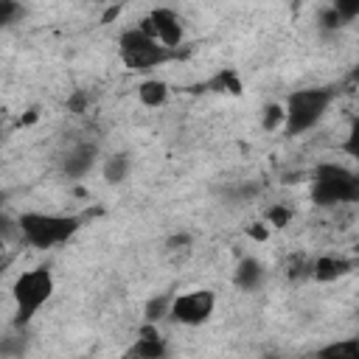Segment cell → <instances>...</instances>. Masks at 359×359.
<instances>
[{
  "mask_svg": "<svg viewBox=\"0 0 359 359\" xmlns=\"http://www.w3.org/2000/svg\"><path fill=\"white\" fill-rule=\"evenodd\" d=\"M20 236L34 250H53L59 244H67L81 230V216H65V213H42V210H25L17 216Z\"/></svg>",
  "mask_w": 359,
  "mask_h": 359,
  "instance_id": "7a4b0ae2",
  "label": "cell"
},
{
  "mask_svg": "<svg viewBox=\"0 0 359 359\" xmlns=\"http://www.w3.org/2000/svg\"><path fill=\"white\" fill-rule=\"evenodd\" d=\"M123 359H168V342H165V337L160 334L157 325L143 323L137 328L135 342L126 348Z\"/></svg>",
  "mask_w": 359,
  "mask_h": 359,
  "instance_id": "ba28073f",
  "label": "cell"
},
{
  "mask_svg": "<svg viewBox=\"0 0 359 359\" xmlns=\"http://www.w3.org/2000/svg\"><path fill=\"white\" fill-rule=\"evenodd\" d=\"M0 241H6V244H11V241H22L17 219H11V216L3 213V210H0Z\"/></svg>",
  "mask_w": 359,
  "mask_h": 359,
  "instance_id": "ffe728a7",
  "label": "cell"
},
{
  "mask_svg": "<svg viewBox=\"0 0 359 359\" xmlns=\"http://www.w3.org/2000/svg\"><path fill=\"white\" fill-rule=\"evenodd\" d=\"M194 252V238L188 233H174L168 241H165V258L171 264H182L188 255Z\"/></svg>",
  "mask_w": 359,
  "mask_h": 359,
  "instance_id": "2e32d148",
  "label": "cell"
},
{
  "mask_svg": "<svg viewBox=\"0 0 359 359\" xmlns=\"http://www.w3.org/2000/svg\"><path fill=\"white\" fill-rule=\"evenodd\" d=\"M289 216H292V213L283 210V208H272V210H269V222H272L275 227H283V224L289 222Z\"/></svg>",
  "mask_w": 359,
  "mask_h": 359,
  "instance_id": "603a6c76",
  "label": "cell"
},
{
  "mask_svg": "<svg viewBox=\"0 0 359 359\" xmlns=\"http://www.w3.org/2000/svg\"><path fill=\"white\" fill-rule=\"evenodd\" d=\"M334 98H337L334 87H303V90L289 93L286 104H283L280 132L286 137H297V135L314 129L323 121V115L328 112V107L334 104Z\"/></svg>",
  "mask_w": 359,
  "mask_h": 359,
  "instance_id": "6da1fadb",
  "label": "cell"
},
{
  "mask_svg": "<svg viewBox=\"0 0 359 359\" xmlns=\"http://www.w3.org/2000/svg\"><path fill=\"white\" fill-rule=\"evenodd\" d=\"M351 272H353V261L342 258V255H320L309 264V275L317 283H331V280H339Z\"/></svg>",
  "mask_w": 359,
  "mask_h": 359,
  "instance_id": "30bf717a",
  "label": "cell"
},
{
  "mask_svg": "<svg viewBox=\"0 0 359 359\" xmlns=\"http://www.w3.org/2000/svg\"><path fill=\"white\" fill-rule=\"evenodd\" d=\"M22 17H25V8H22L20 3H14V0H0V28L14 25V22H20Z\"/></svg>",
  "mask_w": 359,
  "mask_h": 359,
  "instance_id": "d6986e66",
  "label": "cell"
},
{
  "mask_svg": "<svg viewBox=\"0 0 359 359\" xmlns=\"http://www.w3.org/2000/svg\"><path fill=\"white\" fill-rule=\"evenodd\" d=\"M6 247H8V244H6V241H0V255L6 252Z\"/></svg>",
  "mask_w": 359,
  "mask_h": 359,
  "instance_id": "cb8c5ba5",
  "label": "cell"
},
{
  "mask_svg": "<svg viewBox=\"0 0 359 359\" xmlns=\"http://www.w3.org/2000/svg\"><path fill=\"white\" fill-rule=\"evenodd\" d=\"M132 174V157L126 151H115L104 160V180L109 185H121Z\"/></svg>",
  "mask_w": 359,
  "mask_h": 359,
  "instance_id": "9a60e30c",
  "label": "cell"
},
{
  "mask_svg": "<svg viewBox=\"0 0 359 359\" xmlns=\"http://www.w3.org/2000/svg\"><path fill=\"white\" fill-rule=\"evenodd\" d=\"M53 294V275L48 266H34L25 269L22 275H17V280L11 283V297H14V328H25L36 311L50 300Z\"/></svg>",
  "mask_w": 359,
  "mask_h": 359,
  "instance_id": "277c9868",
  "label": "cell"
},
{
  "mask_svg": "<svg viewBox=\"0 0 359 359\" xmlns=\"http://www.w3.org/2000/svg\"><path fill=\"white\" fill-rule=\"evenodd\" d=\"M137 98H140L143 107L157 109V107H163V104L168 101V84H165L163 79H146V81H140V87H137Z\"/></svg>",
  "mask_w": 359,
  "mask_h": 359,
  "instance_id": "5bb4252c",
  "label": "cell"
},
{
  "mask_svg": "<svg viewBox=\"0 0 359 359\" xmlns=\"http://www.w3.org/2000/svg\"><path fill=\"white\" fill-rule=\"evenodd\" d=\"M118 56H121V62H123L126 70H132V73H149V70L165 65L168 59H174L177 50H168V48L157 45L154 39H149L135 25V28H126L118 36Z\"/></svg>",
  "mask_w": 359,
  "mask_h": 359,
  "instance_id": "5b68a950",
  "label": "cell"
},
{
  "mask_svg": "<svg viewBox=\"0 0 359 359\" xmlns=\"http://www.w3.org/2000/svg\"><path fill=\"white\" fill-rule=\"evenodd\" d=\"M314 359H359V339L348 337V339L325 342L323 348L314 351Z\"/></svg>",
  "mask_w": 359,
  "mask_h": 359,
  "instance_id": "4fadbf2b",
  "label": "cell"
},
{
  "mask_svg": "<svg viewBox=\"0 0 359 359\" xmlns=\"http://www.w3.org/2000/svg\"><path fill=\"white\" fill-rule=\"evenodd\" d=\"M359 199V177L342 163H317L311 171V202L317 208H337Z\"/></svg>",
  "mask_w": 359,
  "mask_h": 359,
  "instance_id": "3957f363",
  "label": "cell"
},
{
  "mask_svg": "<svg viewBox=\"0 0 359 359\" xmlns=\"http://www.w3.org/2000/svg\"><path fill=\"white\" fill-rule=\"evenodd\" d=\"M87 104H90V95H87V90H76V93L67 98V109H70L73 115H81V112L87 109Z\"/></svg>",
  "mask_w": 359,
  "mask_h": 359,
  "instance_id": "44dd1931",
  "label": "cell"
},
{
  "mask_svg": "<svg viewBox=\"0 0 359 359\" xmlns=\"http://www.w3.org/2000/svg\"><path fill=\"white\" fill-rule=\"evenodd\" d=\"M3 202H6V194L0 191V210H3Z\"/></svg>",
  "mask_w": 359,
  "mask_h": 359,
  "instance_id": "d4e9b609",
  "label": "cell"
},
{
  "mask_svg": "<svg viewBox=\"0 0 359 359\" xmlns=\"http://www.w3.org/2000/svg\"><path fill=\"white\" fill-rule=\"evenodd\" d=\"M137 28L149 36V39H154L157 45H163V48H168V50H177L180 45H182V39H185V25H182V17L174 11V8H151L140 22H137Z\"/></svg>",
  "mask_w": 359,
  "mask_h": 359,
  "instance_id": "52a82bcc",
  "label": "cell"
},
{
  "mask_svg": "<svg viewBox=\"0 0 359 359\" xmlns=\"http://www.w3.org/2000/svg\"><path fill=\"white\" fill-rule=\"evenodd\" d=\"M171 297H174V294H157V297H151V300L146 303V309H143V323L157 325L160 320H165V317H168Z\"/></svg>",
  "mask_w": 359,
  "mask_h": 359,
  "instance_id": "ac0fdd59",
  "label": "cell"
},
{
  "mask_svg": "<svg viewBox=\"0 0 359 359\" xmlns=\"http://www.w3.org/2000/svg\"><path fill=\"white\" fill-rule=\"evenodd\" d=\"M213 309H216V294L210 289H191L171 297L168 320L194 328V325H205L213 317Z\"/></svg>",
  "mask_w": 359,
  "mask_h": 359,
  "instance_id": "8992f818",
  "label": "cell"
},
{
  "mask_svg": "<svg viewBox=\"0 0 359 359\" xmlns=\"http://www.w3.org/2000/svg\"><path fill=\"white\" fill-rule=\"evenodd\" d=\"M208 87H210V93H227V95H238L241 93V79H238V73L236 70H230V67H224V70H219L210 81H208Z\"/></svg>",
  "mask_w": 359,
  "mask_h": 359,
  "instance_id": "e0dca14e",
  "label": "cell"
},
{
  "mask_svg": "<svg viewBox=\"0 0 359 359\" xmlns=\"http://www.w3.org/2000/svg\"><path fill=\"white\" fill-rule=\"evenodd\" d=\"M356 14H359V6H356V3H334V6L323 8V14H320V25L328 28V31H337V28L348 25Z\"/></svg>",
  "mask_w": 359,
  "mask_h": 359,
  "instance_id": "7c38bea8",
  "label": "cell"
},
{
  "mask_svg": "<svg viewBox=\"0 0 359 359\" xmlns=\"http://www.w3.org/2000/svg\"><path fill=\"white\" fill-rule=\"evenodd\" d=\"M275 118L283 123V109H280V107H266V115H264V126H266V129H272V126H275Z\"/></svg>",
  "mask_w": 359,
  "mask_h": 359,
  "instance_id": "7402d4cb",
  "label": "cell"
},
{
  "mask_svg": "<svg viewBox=\"0 0 359 359\" xmlns=\"http://www.w3.org/2000/svg\"><path fill=\"white\" fill-rule=\"evenodd\" d=\"M98 160V146L90 143V140H81V143H73L65 154H62V174L70 177V180H81L93 171Z\"/></svg>",
  "mask_w": 359,
  "mask_h": 359,
  "instance_id": "9c48e42d",
  "label": "cell"
},
{
  "mask_svg": "<svg viewBox=\"0 0 359 359\" xmlns=\"http://www.w3.org/2000/svg\"><path fill=\"white\" fill-rule=\"evenodd\" d=\"M264 278H266V269H264V264H261L258 258H252V255L241 258L238 266H236V275H233V280H236V286H238L241 292H255V289L264 283Z\"/></svg>",
  "mask_w": 359,
  "mask_h": 359,
  "instance_id": "8fae6325",
  "label": "cell"
}]
</instances>
